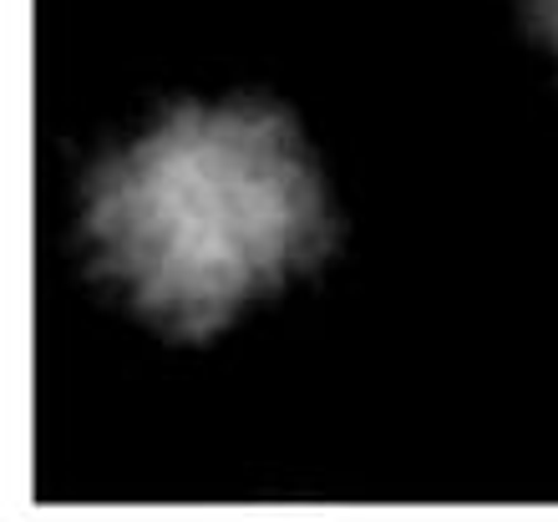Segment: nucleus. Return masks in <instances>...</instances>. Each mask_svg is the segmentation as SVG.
Instances as JSON below:
<instances>
[{"label": "nucleus", "mask_w": 558, "mask_h": 522, "mask_svg": "<svg viewBox=\"0 0 558 522\" xmlns=\"http://www.w3.org/2000/svg\"><path fill=\"white\" fill-rule=\"evenodd\" d=\"M87 233L133 305L208 335L320 254L325 198L279 112L183 107L97 168Z\"/></svg>", "instance_id": "1"}, {"label": "nucleus", "mask_w": 558, "mask_h": 522, "mask_svg": "<svg viewBox=\"0 0 558 522\" xmlns=\"http://www.w3.org/2000/svg\"><path fill=\"white\" fill-rule=\"evenodd\" d=\"M538 21H544V36L558 46V0H538Z\"/></svg>", "instance_id": "2"}]
</instances>
